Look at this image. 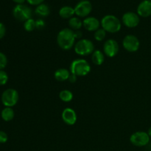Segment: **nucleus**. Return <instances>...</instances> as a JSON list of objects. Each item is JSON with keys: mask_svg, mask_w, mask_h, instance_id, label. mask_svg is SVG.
Instances as JSON below:
<instances>
[{"mask_svg": "<svg viewBox=\"0 0 151 151\" xmlns=\"http://www.w3.org/2000/svg\"><path fill=\"white\" fill-rule=\"evenodd\" d=\"M73 93L68 89L62 90L59 93V98L64 103H69L73 99Z\"/></svg>", "mask_w": 151, "mask_h": 151, "instance_id": "21", "label": "nucleus"}, {"mask_svg": "<svg viewBox=\"0 0 151 151\" xmlns=\"http://www.w3.org/2000/svg\"><path fill=\"white\" fill-rule=\"evenodd\" d=\"M147 134H148L149 137H151V126L150 127V128H149L148 131H147Z\"/></svg>", "mask_w": 151, "mask_h": 151, "instance_id": "33", "label": "nucleus"}, {"mask_svg": "<svg viewBox=\"0 0 151 151\" xmlns=\"http://www.w3.org/2000/svg\"><path fill=\"white\" fill-rule=\"evenodd\" d=\"M75 32V37L76 39H82V37H83V32L79 29V30H76V31H74Z\"/></svg>", "mask_w": 151, "mask_h": 151, "instance_id": "30", "label": "nucleus"}, {"mask_svg": "<svg viewBox=\"0 0 151 151\" xmlns=\"http://www.w3.org/2000/svg\"><path fill=\"white\" fill-rule=\"evenodd\" d=\"M59 16L64 19H70L75 15V9L70 6H63L59 10Z\"/></svg>", "mask_w": 151, "mask_h": 151, "instance_id": "17", "label": "nucleus"}, {"mask_svg": "<svg viewBox=\"0 0 151 151\" xmlns=\"http://www.w3.org/2000/svg\"><path fill=\"white\" fill-rule=\"evenodd\" d=\"M75 13L78 17L79 18H86L91 13L92 10V4L88 0L81 1L75 5L74 7Z\"/></svg>", "mask_w": 151, "mask_h": 151, "instance_id": "9", "label": "nucleus"}, {"mask_svg": "<svg viewBox=\"0 0 151 151\" xmlns=\"http://www.w3.org/2000/svg\"><path fill=\"white\" fill-rule=\"evenodd\" d=\"M106 34L107 32H106V30H104L103 28H99L97 30L94 32V38L97 41H103L106 38Z\"/></svg>", "mask_w": 151, "mask_h": 151, "instance_id": "23", "label": "nucleus"}, {"mask_svg": "<svg viewBox=\"0 0 151 151\" xmlns=\"http://www.w3.org/2000/svg\"><path fill=\"white\" fill-rule=\"evenodd\" d=\"M8 81V75L4 70H0V86H4Z\"/></svg>", "mask_w": 151, "mask_h": 151, "instance_id": "25", "label": "nucleus"}, {"mask_svg": "<svg viewBox=\"0 0 151 151\" xmlns=\"http://www.w3.org/2000/svg\"><path fill=\"white\" fill-rule=\"evenodd\" d=\"M137 14L143 18L151 16V0H144L137 7Z\"/></svg>", "mask_w": 151, "mask_h": 151, "instance_id": "14", "label": "nucleus"}, {"mask_svg": "<svg viewBox=\"0 0 151 151\" xmlns=\"http://www.w3.org/2000/svg\"><path fill=\"white\" fill-rule=\"evenodd\" d=\"M77 79H78V77H77L76 75H73V74L71 73L70 76H69V79H68V81H69V83H74L76 82Z\"/></svg>", "mask_w": 151, "mask_h": 151, "instance_id": "31", "label": "nucleus"}, {"mask_svg": "<svg viewBox=\"0 0 151 151\" xmlns=\"http://www.w3.org/2000/svg\"><path fill=\"white\" fill-rule=\"evenodd\" d=\"M75 32L70 28H63L60 29L57 35V44L63 50H69L75 47Z\"/></svg>", "mask_w": 151, "mask_h": 151, "instance_id": "1", "label": "nucleus"}, {"mask_svg": "<svg viewBox=\"0 0 151 151\" xmlns=\"http://www.w3.org/2000/svg\"><path fill=\"white\" fill-rule=\"evenodd\" d=\"M100 24L102 28L109 33H116L122 28L120 20L116 16L111 14L103 16L100 21Z\"/></svg>", "mask_w": 151, "mask_h": 151, "instance_id": "2", "label": "nucleus"}, {"mask_svg": "<svg viewBox=\"0 0 151 151\" xmlns=\"http://www.w3.org/2000/svg\"><path fill=\"white\" fill-rule=\"evenodd\" d=\"M29 4L31 5H35V6H38L39 4H42L43 2L44 1V0H26Z\"/></svg>", "mask_w": 151, "mask_h": 151, "instance_id": "29", "label": "nucleus"}, {"mask_svg": "<svg viewBox=\"0 0 151 151\" xmlns=\"http://www.w3.org/2000/svg\"><path fill=\"white\" fill-rule=\"evenodd\" d=\"M7 64V56L0 52V70H3Z\"/></svg>", "mask_w": 151, "mask_h": 151, "instance_id": "24", "label": "nucleus"}, {"mask_svg": "<svg viewBox=\"0 0 151 151\" xmlns=\"http://www.w3.org/2000/svg\"><path fill=\"white\" fill-rule=\"evenodd\" d=\"M119 44L113 38L108 39L103 44V53L109 58L115 57L119 52Z\"/></svg>", "mask_w": 151, "mask_h": 151, "instance_id": "10", "label": "nucleus"}, {"mask_svg": "<svg viewBox=\"0 0 151 151\" xmlns=\"http://www.w3.org/2000/svg\"><path fill=\"white\" fill-rule=\"evenodd\" d=\"M81 1H85V0H81Z\"/></svg>", "mask_w": 151, "mask_h": 151, "instance_id": "34", "label": "nucleus"}, {"mask_svg": "<svg viewBox=\"0 0 151 151\" xmlns=\"http://www.w3.org/2000/svg\"><path fill=\"white\" fill-rule=\"evenodd\" d=\"M7 139H8L7 134L4 131H0V143L3 144V143L7 142Z\"/></svg>", "mask_w": 151, "mask_h": 151, "instance_id": "27", "label": "nucleus"}, {"mask_svg": "<svg viewBox=\"0 0 151 151\" xmlns=\"http://www.w3.org/2000/svg\"><path fill=\"white\" fill-rule=\"evenodd\" d=\"M19 93L14 88H7L1 94V103L5 107H13L19 101Z\"/></svg>", "mask_w": 151, "mask_h": 151, "instance_id": "5", "label": "nucleus"}, {"mask_svg": "<svg viewBox=\"0 0 151 151\" xmlns=\"http://www.w3.org/2000/svg\"><path fill=\"white\" fill-rule=\"evenodd\" d=\"M69 28L72 30H79L83 27V21L79 17L73 16L70 19H69Z\"/></svg>", "mask_w": 151, "mask_h": 151, "instance_id": "19", "label": "nucleus"}, {"mask_svg": "<svg viewBox=\"0 0 151 151\" xmlns=\"http://www.w3.org/2000/svg\"><path fill=\"white\" fill-rule=\"evenodd\" d=\"M24 28L27 32H32L36 29V25H35V20H34L32 18L28 19L26 22H24Z\"/></svg>", "mask_w": 151, "mask_h": 151, "instance_id": "22", "label": "nucleus"}, {"mask_svg": "<svg viewBox=\"0 0 151 151\" xmlns=\"http://www.w3.org/2000/svg\"><path fill=\"white\" fill-rule=\"evenodd\" d=\"M15 113L14 111L10 107H5L1 113V116L2 119L5 122H10L14 118Z\"/></svg>", "mask_w": 151, "mask_h": 151, "instance_id": "20", "label": "nucleus"}, {"mask_svg": "<svg viewBox=\"0 0 151 151\" xmlns=\"http://www.w3.org/2000/svg\"><path fill=\"white\" fill-rule=\"evenodd\" d=\"M15 3H16L17 4H23L24 2L25 1V0H13Z\"/></svg>", "mask_w": 151, "mask_h": 151, "instance_id": "32", "label": "nucleus"}, {"mask_svg": "<svg viewBox=\"0 0 151 151\" xmlns=\"http://www.w3.org/2000/svg\"><path fill=\"white\" fill-rule=\"evenodd\" d=\"M62 120L68 125H74L77 122L78 116L76 111L72 108H66L61 114Z\"/></svg>", "mask_w": 151, "mask_h": 151, "instance_id": "12", "label": "nucleus"}, {"mask_svg": "<svg viewBox=\"0 0 151 151\" xmlns=\"http://www.w3.org/2000/svg\"><path fill=\"white\" fill-rule=\"evenodd\" d=\"M122 46L128 52H136L140 47V41L137 36L129 34L124 37L122 40Z\"/></svg>", "mask_w": 151, "mask_h": 151, "instance_id": "7", "label": "nucleus"}, {"mask_svg": "<svg viewBox=\"0 0 151 151\" xmlns=\"http://www.w3.org/2000/svg\"><path fill=\"white\" fill-rule=\"evenodd\" d=\"M91 61L96 66H101L105 61V54L103 52L96 50L91 54Z\"/></svg>", "mask_w": 151, "mask_h": 151, "instance_id": "16", "label": "nucleus"}, {"mask_svg": "<svg viewBox=\"0 0 151 151\" xmlns=\"http://www.w3.org/2000/svg\"><path fill=\"white\" fill-rule=\"evenodd\" d=\"M74 50L80 56H87L91 55L94 51V44L90 39L82 38L75 43Z\"/></svg>", "mask_w": 151, "mask_h": 151, "instance_id": "4", "label": "nucleus"}, {"mask_svg": "<svg viewBox=\"0 0 151 151\" xmlns=\"http://www.w3.org/2000/svg\"><path fill=\"white\" fill-rule=\"evenodd\" d=\"M35 25H36L37 29H42L45 27V22L42 19H38L35 20Z\"/></svg>", "mask_w": 151, "mask_h": 151, "instance_id": "26", "label": "nucleus"}, {"mask_svg": "<svg viewBox=\"0 0 151 151\" xmlns=\"http://www.w3.org/2000/svg\"><path fill=\"white\" fill-rule=\"evenodd\" d=\"M35 13L36 14V16H39V17H47L50 15V8L47 4L42 3V4L37 6L35 10Z\"/></svg>", "mask_w": 151, "mask_h": 151, "instance_id": "18", "label": "nucleus"}, {"mask_svg": "<svg viewBox=\"0 0 151 151\" xmlns=\"http://www.w3.org/2000/svg\"><path fill=\"white\" fill-rule=\"evenodd\" d=\"M71 72L69 69H66V68H60L55 72L54 77L55 79L58 82H64V81H68Z\"/></svg>", "mask_w": 151, "mask_h": 151, "instance_id": "15", "label": "nucleus"}, {"mask_svg": "<svg viewBox=\"0 0 151 151\" xmlns=\"http://www.w3.org/2000/svg\"><path fill=\"white\" fill-rule=\"evenodd\" d=\"M148 134L145 131H137L131 134L130 137V142L133 145L136 147H144L150 142Z\"/></svg>", "mask_w": 151, "mask_h": 151, "instance_id": "8", "label": "nucleus"}, {"mask_svg": "<svg viewBox=\"0 0 151 151\" xmlns=\"http://www.w3.org/2000/svg\"><path fill=\"white\" fill-rule=\"evenodd\" d=\"M91 66L86 59H75L71 63L69 66V71L72 74L77 77L86 76L91 72Z\"/></svg>", "mask_w": 151, "mask_h": 151, "instance_id": "3", "label": "nucleus"}, {"mask_svg": "<svg viewBox=\"0 0 151 151\" xmlns=\"http://www.w3.org/2000/svg\"><path fill=\"white\" fill-rule=\"evenodd\" d=\"M32 11L30 7L25 4H17L13 10V15L16 20L19 22H26L32 18Z\"/></svg>", "mask_w": 151, "mask_h": 151, "instance_id": "6", "label": "nucleus"}, {"mask_svg": "<svg viewBox=\"0 0 151 151\" xmlns=\"http://www.w3.org/2000/svg\"><path fill=\"white\" fill-rule=\"evenodd\" d=\"M140 16L137 13L128 11L124 13L122 17V22L126 27H137L140 22Z\"/></svg>", "mask_w": 151, "mask_h": 151, "instance_id": "11", "label": "nucleus"}, {"mask_svg": "<svg viewBox=\"0 0 151 151\" xmlns=\"http://www.w3.org/2000/svg\"><path fill=\"white\" fill-rule=\"evenodd\" d=\"M150 151H151V150H150Z\"/></svg>", "mask_w": 151, "mask_h": 151, "instance_id": "35", "label": "nucleus"}, {"mask_svg": "<svg viewBox=\"0 0 151 151\" xmlns=\"http://www.w3.org/2000/svg\"><path fill=\"white\" fill-rule=\"evenodd\" d=\"M100 26V22L94 16H88L83 21V27L89 32H95Z\"/></svg>", "mask_w": 151, "mask_h": 151, "instance_id": "13", "label": "nucleus"}, {"mask_svg": "<svg viewBox=\"0 0 151 151\" xmlns=\"http://www.w3.org/2000/svg\"><path fill=\"white\" fill-rule=\"evenodd\" d=\"M6 33V27L4 24L1 22H0V39L3 38L5 35Z\"/></svg>", "mask_w": 151, "mask_h": 151, "instance_id": "28", "label": "nucleus"}]
</instances>
